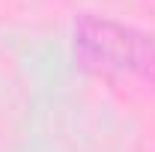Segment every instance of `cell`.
Segmentation results:
<instances>
[{
  "instance_id": "cell-1",
  "label": "cell",
  "mask_w": 155,
  "mask_h": 152,
  "mask_svg": "<svg viewBox=\"0 0 155 152\" xmlns=\"http://www.w3.org/2000/svg\"><path fill=\"white\" fill-rule=\"evenodd\" d=\"M75 60L104 75H131L155 84V36L110 18L81 15L72 33Z\"/></svg>"
}]
</instances>
